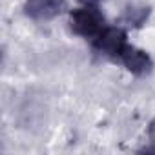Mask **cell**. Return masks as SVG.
<instances>
[{
	"label": "cell",
	"mask_w": 155,
	"mask_h": 155,
	"mask_svg": "<svg viewBox=\"0 0 155 155\" xmlns=\"http://www.w3.org/2000/svg\"><path fill=\"white\" fill-rule=\"evenodd\" d=\"M69 28L75 35L93 40L106 28V18L99 6H81L69 11Z\"/></svg>",
	"instance_id": "cell-1"
},
{
	"label": "cell",
	"mask_w": 155,
	"mask_h": 155,
	"mask_svg": "<svg viewBox=\"0 0 155 155\" xmlns=\"http://www.w3.org/2000/svg\"><path fill=\"white\" fill-rule=\"evenodd\" d=\"M128 33L122 26H106L93 40V51L111 62H117L128 46Z\"/></svg>",
	"instance_id": "cell-2"
},
{
	"label": "cell",
	"mask_w": 155,
	"mask_h": 155,
	"mask_svg": "<svg viewBox=\"0 0 155 155\" xmlns=\"http://www.w3.org/2000/svg\"><path fill=\"white\" fill-rule=\"evenodd\" d=\"M68 9V0H26L24 13L31 20L48 22L60 17Z\"/></svg>",
	"instance_id": "cell-3"
},
{
	"label": "cell",
	"mask_w": 155,
	"mask_h": 155,
	"mask_svg": "<svg viewBox=\"0 0 155 155\" xmlns=\"http://www.w3.org/2000/svg\"><path fill=\"white\" fill-rule=\"evenodd\" d=\"M117 64L124 66L126 71H130L135 77H144V75L151 73V69H153V60H151L150 53H146L144 49L135 48L133 44L126 46V49L119 57Z\"/></svg>",
	"instance_id": "cell-4"
},
{
	"label": "cell",
	"mask_w": 155,
	"mask_h": 155,
	"mask_svg": "<svg viewBox=\"0 0 155 155\" xmlns=\"http://www.w3.org/2000/svg\"><path fill=\"white\" fill-rule=\"evenodd\" d=\"M148 15H150V8H144V6H131V8H126L124 15L120 17V22L126 26V28H140L146 20H148Z\"/></svg>",
	"instance_id": "cell-5"
},
{
	"label": "cell",
	"mask_w": 155,
	"mask_h": 155,
	"mask_svg": "<svg viewBox=\"0 0 155 155\" xmlns=\"http://www.w3.org/2000/svg\"><path fill=\"white\" fill-rule=\"evenodd\" d=\"M148 139H150V142H153L155 144V119L150 122V126H148Z\"/></svg>",
	"instance_id": "cell-6"
},
{
	"label": "cell",
	"mask_w": 155,
	"mask_h": 155,
	"mask_svg": "<svg viewBox=\"0 0 155 155\" xmlns=\"http://www.w3.org/2000/svg\"><path fill=\"white\" fill-rule=\"evenodd\" d=\"M79 2H81L82 6H99L101 0H79Z\"/></svg>",
	"instance_id": "cell-7"
}]
</instances>
